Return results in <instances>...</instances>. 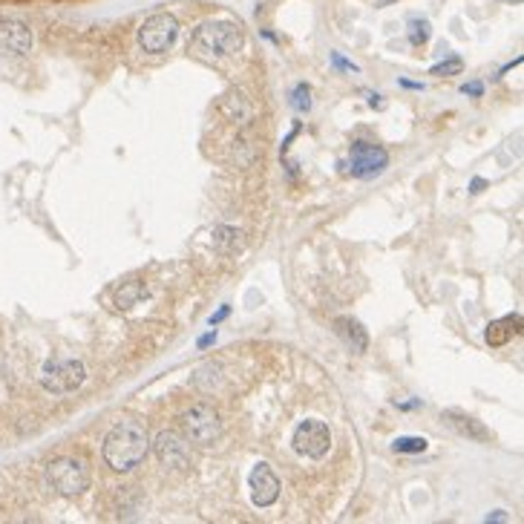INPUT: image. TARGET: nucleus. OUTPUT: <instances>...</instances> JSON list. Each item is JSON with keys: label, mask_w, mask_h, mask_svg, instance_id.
Instances as JSON below:
<instances>
[{"label": "nucleus", "mask_w": 524, "mask_h": 524, "mask_svg": "<svg viewBox=\"0 0 524 524\" xmlns=\"http://www.w3.org/2000/svg\"><path fill=\"white\" fill-rule=\"evenodd\" d=\"M461 93H464V96H472V98H482V96H484V84L469 81V84H464V86H461Z\"/></svg>", "instance_id": "4be33fe9"}, {"label": "nucleus", "mask_w": 524, "mask_h": 524, "mask_svg": "<svg viewBox=\"0 0 524 524\" xmlns=\"http://www.w3.org/2000/svg\"><path fill=\"white\" fill-rule=\"evenodd\" d=\"M521 331V317L518 314H510V317H504V320H496V323H490L487 326V343L490 346H504L510 337H516Z\"/></svg>", "instance_id": "ddd939ff"}, {"label": "nucleus", "mask_w": 524, "mask_h": 524, "mask_svg": "<svg viewBox=\"0 0 524 524\" xmlns=\"http://www.w3.org/2000/svg\"><path fill=\"white\" fill-rule=\"evenodd\" d=\"M464 69V61L461 58H450V61H444V64H435L432 69H429V75H458Z\"/></svg>", "instance_id": "412c9836"}, {"label": "nucleus", "mask_w": 524, "mask_h": 524, "mask_svg": "<svg viewBox=\"0 0 524 524\" xmlns=\"http://www.w3.org/2000/svg\"><path fill=\"white\" fill-rule=\"evenodd\" d=\"M213 340H216V329H210L207 334H202L196 346H199V348H207V346H213Z\"/></svg>", "instance_id": "a878e982"}, {"label": "nucleus", "mask_w": 524, "mask_h": 524, "mask_svg": "<svg viewBox=\"0 0 524 524\" xmlns=\"http://www.w3.org/2000/svg\"><path fill=\"white\" fill-rule=\"evenodd\" d=\"M444 421L455 429V432H461V435H467V438H475V441H487L490 438V432L478 423L475 418H469V415H461V412H447L444 415Z\"/></svg>", "instance_id": "4468645a"}, {"label": "nucleus", "mask_w": 524, "mask_h": 524, "mask_svg": "<svg viewBox=\"0 0 524 524\" xmlns=\"http://www.w3.org/2000/svg\"><path fill=\"white\" fill-rule=\"evenodd\" d=\"M47 482L52 484V490H58L61 496H81L84 490H90V469H86L84 461L78 458H58L47 467Z\"/></svg>", "instance_id": "39448f33"}, {"label": "nucleus", "mask_w": 524, "mask_h": 524, "mask_svg": "<svg viewBox=\"0 0 524 524\" xmlns=\"http://www.w3.org/2000/svg\"><path fill=\"white\" fill-rule=\"evenodd\" d=\"M222 110H225L228 118H234V121H239V124H248V118H251V104H248V98H245L242 93H231V96L225 98Z\"/></svg>", "instance_id": "2eb2a0df"}, {"label": "nucleus", "mask_w": 524, "mask_h": 524, "mask_svg": "<svg viewBox=\"0 0 524 524\" xmlns=\"http://www.w3.org/2000/svg\"><path fill=\"white\" fill-rule=\"evenodd\" d=\"M32 29L21 21H0V55H26L32 50Z\"/></svg>", "instance_id": "9b49d317"}, {"label": "nucleus", "mask_w": 524, "mask_h": 524, "mask_svg": "<svg viewBox=\"0 0 524 524\" xmlns=\"http://www.w3.org/2000/svg\"><path fill=\"white\" fill-rule=\"evenodd\" d=\"M429 38H432V23L426 18H409V43L423 47Z\"/></svg>", "instance_id": "a211bd4d"}, {"label": "nucleus", "mask_w": 524, "mask_h": 524, "mask_svg": "<svg viewBox=\"0 0 524 524\" xmlns=\"http://www.w3.org/2000/svg\"><path fill=\"white\" fill-rule=\"evenodd\" d=\"M144 294H147V288H144L139 280L124 283V285L118 288V294H115V305H118V309H133V305H136Z\"/></svg>", "instance_id": "dca6fc26"}, {"label": "nucleus", "mask_w": 524, "mask_h": 524, "mask_svg": "<svg viewBox=\"0 0 524 524\" xmlns=\"http://www.w3.org/2000/svg\"><path fill=\"white\" fill-rule=\"evenodd\" d=\"M377 4H380V6H386V4H392V0H377Z\"/></svg>", "instance_id": "c756f323"}, {"label": "nucleus", "mask_w": 524, "mask_h": 524, "mask_svg": "<svg viewBox=\"0 0 524 524\" xmlns=\"http://www.w3.org/2000/svg\"><path fill=\"white\" fill-rule=\"evenodd\" d=\"M193 43L202 52H210V55H234L242 50L245 32L234 21H205L193 32Z\"/></svg>", "instance_id": "f03ea898"}, {"label": "nucleus", "mask_w": 524, "mask_h": 524, "mask_svg": "<svg viewBox=\"0 0 524 524\" xmlns=\"http://www.w3.org/2000/svg\"><path fill=\"white\" fill-rule=\"evenodd\" d=\"M386 167H389V153L375 142L360 139L348 150V170H352L355 179H375Z\"/></svg>", "instance_id": "0eeeda50"}, {"label": "nucleus", "mask_w": 524, "mask_h": 524, "mask_svg": "<svg viewBox=\"0 0 524 524\" xmlns=\"http://www.w3.org/2000/svg\"><path fill=\"white\" fill-rule=\"evenodd\" d=\"M179 423H182L185 438L193 441V444H202V447H210L213 441H220V435H222L220 412H216L213 406H207V404H196L188 412H182Z\"/></svg>", "instance_id": "20e7f679"}, {"label": "nucleus", "mask_w": 524, "mask_h": 524, "mask_svg": "<svg viewBox=\"0 0 524 524\" xmlns=\"http://www.w3.org/2000/svg\"><path fill=\"white\" fill-rule=\"evenodd\" d=\"M242 234L237 228H228V225H220V228H213V248L216 251H222V254H231L234 248H239V239Z\"/></svg>", "instance_id": "f3484780"}, {"label": "nucleus", "mask_w": 524, "mask_h": 524, "mask_svg": "<svg viewBox=\"0 0 524 524\" xmlns=\"http://www.w3.org/2000/svg\"><path fill=\"white\" fill-rule=\"evenodd\" d=\"M334 329H337V334L343 337V343L352 348L355 355H363L366 352V346H369V334H366V329L358 323V320H352V317H340L337 323H334Z\"/></svg>", "instance_id": "f8f14e48"}, {"label": "nucleus", "mask_w": 524, "mask_h": 524, "mask_svg": "<svg viewBox=\"0 0 524 524\" xmlns=\"http://www.w3.org/2000/svg\"><path fill=\"white\" fill-rule=\"evenodd\" d=\"M331 64L337 67V69H346V72H358V64H352V61H346L340 52H331Z\"/></svg>", "instance_id": "5701e85b"}, {"label": "nucleus", "mask_w": 524, "mask_h": 524, "mask_svg": "<svg viewBox=\"0 0 524 524\" xmlns=\"http://www.w3.org/2000/svg\"><path fill=\"white\" fill-rule=\"evenodd\" d=\"M153 452L156 458L170 467V469H188L190 467V452H188V444L179 438L176 432H159L156 441H153Z\"/></svg>", "instance_id": "1a4fd4ad"}, {"label": "nucleus", "mask_w": 524, "mask_h": 524, "mask_svg": "<svg viewBox=\"0 0 524 524\" xmlns=\"http://www.w3.org/2000/svg\"><path fill=\"white\" fill-rule=\"evenodd\" d=\"M426 438H415V435H404V438H395L392 450L395 452H404V455H418V452H426Z\"/></svg>", "instance_id": "6ab92c4d"}, {"label": "nucleus", "mask_w": 524, "mask_h": 524, "mask_svg": "<svg viewBox=\"0 0 524 524\" xmlns=\"http://www.w3.org/2000/svg\"><path fill=\"white\" fill-rule=\"evenodd\" d=\"M401 86H406V90H423V84H418V81H406V78H401Z\"/></svg>", "instance_id": "cd10ccee"}, {"label": "nucleus", "mask_w": 524, "mask_h": 524, "mask_svg": "<svg viewBox=\"0 0 524 524\" xmlns=\"http://www.w3.org/2000/svg\"><path fill=\"white\" fill-rule=\"evenodd\" d=\"M291 107L297 113H309L312 110V86L309 84H297L291 90Z\"/></svg>", "instance_id": "aec40b11"}, {"label": "nucleus", "mask_w": 524, "mask_h": 524, "mask_svg": "<svg viewBox=\"0 0 524 524\" xmlns=\"http://www.w3.org/2000/svg\"><path fill=\"white\" fill-rule=\"evenodd\" d=\"M369 104H372V107H377V110L383 107V101H380V96H372V98H369Z\"/></svg>", "instance_id": "c85d7f7f"}, {"label": "nucleus", "mask_w": 524, "mask_h": 524, "mask_svg": "<svg viewBox=\"0 0 524 524\" xmlns=\"http://www.w3.org/2000/svg\"><path fill=\"white\" fill-rule=\"evenodd\" d=\"M179 38V21L170 12H159L150 15L142 26H139V47L150 55H161L167 52Z\"/></svg>", "instance_id": "423d86ee"}, {"label": "nucleus", "mask_w": 524, "mask_h": 524, "mask_svg": "<svg viewBox=\"0 0 524 524\" xmlns=\"http://www.w3.org/2000/svg\"><path fill=\"white\" fill-rule=\"evenodd\" d=\"M228 314H231V309H228V305H222V309L216 312V314H210V320H207V323H210V326H220V323H222Z\"/></svg>", "instance_id": "b1692460"}, {"label": "nucleus", "mask_w": 524, "mask_h": 524, "mask_svg": "<svg viewBox=\"0 0 524 524\" xmlns=\"http://www.w3.org/2000/svg\"><path fill=\"white\" fill-rule=\"evenodd\" d=\"M484 188H487V179H482V176H475V179L469 182V193H472V196H478Z\"/></svg>", "instance_id": "393cba45"}, {"label": "nucleus", "mask_w": 524, "mask_h": 524, "mask_svg": "<svg viewBox=\"0 0 524 524\" xmlns=\"http://www.w3.org/2000/svg\"><path fill=\"white\" fill-rule=\"evenodd\" d=\"M331 447V432L323 421L317 418H305L294 429V450L305 458H323Z\"/></svg>", "instance_id": "6e6552de"}, {"label": "nucleus", "mask_w": 524, "mask_h": 524, "mask_svg": "<svg viewBox=\"0 0 524 524\" xmlns=\"http://www.w3.org/2000/svg\"><path fill=\"white\" fill-rule=\"evenodd\" d=\"M507 518H510V516H507L504 510H496V513H490L484 521H507Z\"/></svg>", "instance_id": "bb28decb"}, {"label": "nucleus", "mask_w": 524, "mask_h": 524, "mask_svg": "<svg viewBox=\"0 0 524 524\" xmlns=\"http://www.w3.org/2000/svg\"><path fill=\"white\" fill-rule=\"evenodd\" d=\"M280 499V478L268 464H256L251 469V501L256 507H271Z\"/></svg>", "instance_id": "9d476101"}, {"label": "nucleus", "mask_w": 524, "mask_h": 524, "mask_svg": "<svg viewBox=\"0 0 524 524\" xmlns=\"http://www.w3.org/2000/svg\"><path fill=\"white\" fill-rule=\"evenodd\" d=\"M86 380V366L75 358H52L40 369V386L52 395H67L75 392Z\"/></svg>", "instance_id": "7ed1b4c3"}, {"label": "nucleus", "mask_w": 524, "mask_h": 524, "mask_svg": "<svg viewBox=\"0 0 524 524\" xmlns=\"http://www.w3.org/2000/svg\"><path fill=\"white\" fill-rule=\"evenodd\" d=\"M150 438L147 429L139 421H118L104 438V461L115 469V472H130L133 467H139L147 455Z\"/></svg>", "instance_id": "f257e3e1"}]
</instances>
